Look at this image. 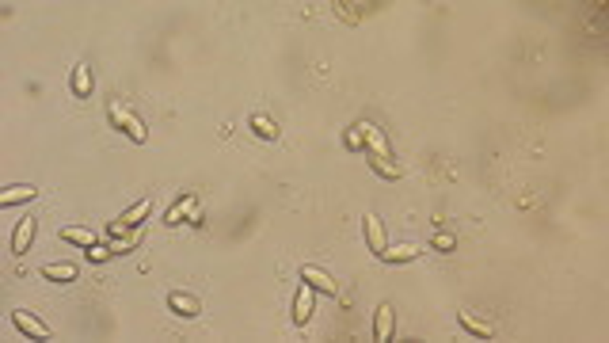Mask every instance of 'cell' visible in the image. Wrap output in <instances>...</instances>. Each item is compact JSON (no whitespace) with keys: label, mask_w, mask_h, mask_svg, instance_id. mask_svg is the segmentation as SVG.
Segmentation results:
<instances>
[{"label":"cell","mask_w":609,"mask_h":343,"mask_svg":"<svg viewBox=\"0 0 609 343\" xmlns=\"http://www.w3.org/2000/svg\"><path fill=\"white\" fill-rule=\"evenodd\" d=\"M111 123H115L118 130H126V134H130V142H137V145H142L145 137H149V134H145V126L137 123V118L130 115V111L122 107V104H111Z\"/></svg>","instance_id":"1"},{"label":"cell","mask_w":609,"mask_h":343,"mask_svg":"<svg viewBox=\"0 0 609 343\" xmlns=\"http://www.w3.org/2000/svg\"><path fill=\"white\" fill-rule=\"evenodd\" d=\"M12 324L23 332V336H34V339H50V328L34 317V313H27V309H15L12 313Z\"/></svg>","instance_id":"2"},{"label":"cell","mask_w":609,"mask_h":343,"mask_svg":"<svg viewBox=\"0 0 609 343\" xmlns=\"http://www.w3.org/2000/svg\"><path fill=\"white\" fill-rule=\"evenodd\" d=\"M149 206H153V202H137L134 210H126L122 218H115V221H111V225H107V233H115V237L130 233V225H137V221H142V218L149 214Z\"/></svg>","instance_id":"3"},{"label":"cell","mask_w":609,"mask_h":343,"mask_svg":"<svg viewBox=\"0 0 609 343\" xmlns=\"http://www.w3.org/2000/svg\"><path fill=\"white\" fill-rule=\"evenodd\" d=\"M362 229H365V240H370L373 256L385 252V225H381V218H377V214H365V218H362Z\"/></svg>","instance_id":"4"},{"label":"cell","mask_w":609,"mask_h":343,"mask_svg":"<svg viewBox=\"0 0 609 343\" xmlns=\"http://www.w3.org/2000/svg\"><path fill=\"white\" fill-rule=\"evenodd\" d=\"M358 134L365 137V145H370V153L373 156H389V142H385V134H381L373 123H358Z\"/></svg>","instance_id":"5"},{"label":"cell","mask_w":609,"mask_h":343,"mask_svg":"<svg viewBox=\"0 0 609 343\" xmlns=\"http://www.w3.org/2000/svg\"><path fill=\"white\" fill-rule=\"evenodd\" d=\"M313 286L301 282V290H297V301H294V324H305L308 317H313Z\"/></svg>","instance_id":"6"},{"label":"cell","mask_w":609,"mask_h":343,"mask_svg":"<svg viewBox=\"0 0 609 343\" xmlns=\"http://www.w3.org/2000/svg\"><path fill=\"white\" fill-rule=\"evenodd\" d=\"M168 305H172V313H180V317H199V298H191V294H183V290H175V294H168Z\"/></svg>","instance_id":"7"},{"label":"cell","mask_w":609,"mask_h":343,"mask_svg":"<svg viewBox=\"0 0 609 343\" xmlns=\"http://www.w3.org/2000/svg\"><path fill=\"white\" fill-rule=\"evenodd\" d=\"M180 218H191V225H199V199H194V194H183V199H180V206H172V210H168V221H180Z\"/></svg>","instance_id":"8"},{"label":"cell","mask_w":609,"mask_h":343,"mask_svg":"<svg viewBox=\"0 0 609 343\" xmlns=\"http://www.w3.org/2000/svg\"><path fill=\"white\" fill-rule=\"evenodd\" d=\"M34 183H15V187H8V191H0V206H15V202H31L34 199Z\"/></svg>","instance_id":"9"},{"label":"cell","mask_w":609,"mask_h":343,"mask_svg":"<svg viewBox=\"0 0 609 343\" xmlns=\"http://www.w3.org/2000/svg\"><path fill=\"white\" fill-rule=\"evenodd\" d=\"M373 339L377 343L392 339V305H381L377 309V317H373Z\"/></svg>","instance_id":"10"},{"label":"cell","mask_w":609,"mask_h":343,"mask_svg":"<svg viewBox=\"0 0 609 343\" xmlns=\"http://www.w3.org/2000/svg\"><path fill=\"white\" fill-rule=\"evenodd\" d=\"M305 282L313 286V290H320V294H339V286H335V279L332 275H324V271H316V267H305Z\"/></svg>","instance_id":"11"},{"label":"cell","mask_w":609,"mask_h":343,"mask_svg":"<svg viewBox=\"0 0 609 343\" xmlns=\"http://www.w3.org/2000/svg\"><path fill=\"white\" fill-rule=\"evenodd\" d=\"M457 320H461L465 328L472 332V336H480V339H491V336H495V324H487V320H480V317H472L468 309H461V313H457Z\"/></svg>","instance_id":"12"},{"label":"cell","mask_w":609,"mask_h":343,"mask_svg":"<svg viewBox=\"0 0 609 343\" xmlns=\"http://www.w3.org/2000/svg\"><path fill=\"white\" fill-rule=\"evenodd\" d=\"M31 237H34V218H23L20 225H15V237H12V252H15V256H23V252H27V244H31Z\"/></svg>","instance_id":"13"},{"label":"cell","mask_w":609,"mask_h":343,"mask_svg":"<svg viewBox=\"0 0 609 343\" xmlns=\"http://www.w3.org/2000/svg\"><path fill=\"white\" fill-rule=\"evenodd\" d=\"M92 85H96V80H92V65L80 61L77 69H73V92L84 99V96H92Z\"/></svg>","instance_id":"14"},{"label":"cell","mask_w":609,"mask_h":343,"mask_svg":"<svg viewBox=\"0 0 609 343\" xmlns=\"http://www.w3.org/2000/svg\"><path fill=\"white\" fill-rule=\"evenodd\" d=\"M61 240H69V244H80V248H92L99 240V233H88V229H80V225H69V229H61Z\"/></svg>","instance_id":"15"},{"label":"cell","mask_w":609,"mask_h":343,"mask_svg":"<svg viewBox=\"0 0 609 343\" xmlns=\"http://www.w3.org/2000/svg\"><path fill=\"white\" fill-rule=\"evenodd\" d=\"M248 123H251V130H256L263 142H278V123H270L267 115H251Z\"/></svg>","instance_id":"16"},{"label":"cell","mask_w":609,"mask_h":343,"mask_svg":"<svg viewBox=\"0 0 609 343\" xmlns=\"http://www.w3.org/2000/svg\"><path fill=\"white\" fill-rule=\"evenodd\" d=\"M42 275L54 282H73L77 279V263H50V267H42Z\"/></svg>","instance_id":"17"},{"label":"cell","mask_w":609,"mask_h":343,"mask_svg":"<svg viewBox=\"0 0 609 343\" xmlns=\"http://www.w3.org/2000/svg\"><path fill=\"white\" fill-rule=\"evenodd\" d=\"M419 256V244H396V248H385L381 259L385 263H404V259H415Z\"/></svg>","instance_id":"18"},{"label":"cell","mask_w":609,"mask_h":343,"mask_svg":"<svg viewBox=\"0 0 609 343\" xmlns=\"http://www.w3.org/2000/svg\"><path fill=\"white\" fill-rule=\"evenodd\" d=\"M373 168L385 175V180H400V175H404V172H400V164H392L389 156H373Z\"/></svg>","instance_id":"19"},{"label":"cell","mask_w":609,"mask_h":343,"mask_svg":"<svg viewBox=\"0 0 609 343\" xmlns=\"http://www.w3.org/2000/svg\"><path fill=\"white\" fill-rule=\"evenodd\" d=\"M137 244H142V233H130L126 240H115V244H111V252H134Z\"/></svg>","instance_id":"20"},{"label":"cell","mask_w":609,"mask_h":343,"mask_svg":"<svg viewBox=\"0 0 609 343\" xmlns=\"http://www.w3.org/2000/svg\"><path fill=\"white\" fill-rule=\"evenodd\" d=\"M430 244H434V248H442V252H449V248L457 244V237H449V233H434V237H430Z\"/></svg>","instance_id":"21"},{"label":"cell","mask_w":609,"mask_h":343,"mask_svg":"<svg viewBox=\"0 0 609 343\" xmlns=\"http://www.w3.org/2000/svg\"><path fill=\"white\" fill-rule=\"evenodd\" d=\"M88 256L96 259V263H107V259H111V248H99V244H92V248H88Z\"/></svg>","instance_id":"22"},{"label":"cell","mask_w":609,"mask_h":343,"mask_svg":"<svg viewBox=\"0 0 609 343\" xmlns=\"http://www.w3.org/2000/svg\"><path fill=\"white\" fill-rule=\"evenodd\" d=\"M346 145H351V149H362V134H358V126H354L351 134H346Z\"/></svg>","instance_id":"23"}]
</instances>
